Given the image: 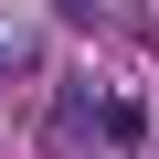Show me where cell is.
<instances>
[{
    "instance_id": "6da1fadb",
    "label": "cell",
    "mask_w": 159,
    "mask_h": 159,
    "mask_svg": "<svg viewBox=\"0 0 159 159\" xmlns=\"http://www.w3.org/2000/svg\"><path fill=\"white\" fill-rule=\"evenodd\" d=\"M85 138H106V148L138 159V148H148V106H138V96H85Z\"/></svg>"
},
{
    "instance_id": "7a4b0ae2",
    "label": "cell",
    "mask_w": 159,
    "mask_h": 159,
    "mask_svg": "<svg viewBox=\"0 0 159 159\" xmlns=\"http://www.w3.org/2000/svg\"><path fill=\"white\" fill-rule=\"evenodd\" d=\"M43 64V43H32V21L21 11H0V74H32Z\"/></svg>"
}]
</instances>
